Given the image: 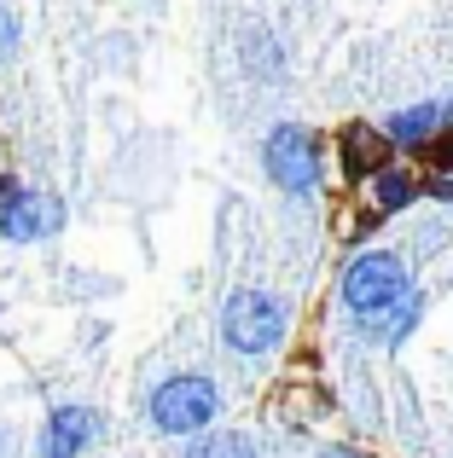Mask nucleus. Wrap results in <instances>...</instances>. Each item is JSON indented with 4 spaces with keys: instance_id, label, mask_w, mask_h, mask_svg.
Here are the masks:
<instances>
[{
    "instance_id": "11",
    "label": "nucleus",
    "mask_w": 453,
    "mask_h": 458,
    "mask_svg": "<svg viewBox=\"0 0 453 458\" xmlns=\"http://www.w3.org/2000/svg\"><path fill=\"white\" fill-rule=\"evenodd\" d=\"M413 191H419V186H413L407 174H396V168H378V209H384V215L407 209V203H413Z\"/></svg>"
},
{
    "instance_id": "2",
    "label": "nucleus",
    "mask_w": 453,
    "mask_h": 458,
    "mask_svg": "<svg viewBox=\"0 0 453 458\" xmlns=\"http://www.w3.org/2000/svg\"><path fill=\"white\" fill-rule=\"evenodd\" d=\"M221 331L238 354H268L285 336V308L268 291H233L226 296V313H221Z\"/></svg>"
},
{
    "instance_id": "7",
    "label": "nucleus",
    "mask_w": 453,
    "mask_h": 458,
    "mask_svg": "<svg viewBox=\"0 0 453 458\" xmlns=\"http://www.w3.org/2000/svg\"><path fill=\"white\" fill-rule=\"evenodd\" d=\"M343 168H349V174H378V168H384V140L361 123L343 128Z\"/></svg>"
},
{
    "instance_id": "12",
    "label": "nucleus",
    "mask_w": 453,
    "mask_h": 458,
    "mask_svg": "<svg viewBox=\"0 0 453 458\" xmlns=\"http://www.w3.org/2000/svg\"><path fill=\"white\" fill-rule=\"evenodd\" d=\"M419 151H424V157L436 163V174H442V180H453V128H442L436 140H424Z\"/></svg>"
},
{
    "instance_id": "3",
    "label": "nucleus",
    "mask_w": 453,
    "mask_h": 458,
    "mask_svg": "<svg viewBox=\"0 0 453 458\" xmlns=\"http://www.w3.org/2000/svg\"><path fill=\"white\" fill-rule=\"evenodd\" d=\"M343 296H349L355 313H378V308L401 302V296H407V261L389 256V250L361 256L349 273H343Z\"/></svg>"
},
{
    "instance_id": "17",
    "label": "nucleus",
    "mask_w": 453,
    "mask_h": 458,
    "mask_svg": "<svg viewBox=\"0 0 453 458\" xmlns=\"http://www.w3.org/2000/svg\"><path fill=\"white\" fill-rule=\"evenodd\" d=\"M0 458H6V436H0Z\"/></svg>"
},
{
    "instance_id": "15",
    "label": "nucleus",
    "mask_w": 453,
    "mask_h": 458,
    "mask_svg": "<svg viewBox=\"0 0 453 458\" xmlns=\"http://www.w3.org/2000/svg\"><path fill=\"white\" fill-rule=\"evenodd\" d=\"M436 198H442V203H453V180H442V174H436Z\"/></svg>"
},
{
    "instance_id": "1",
    "label": "nucleus",
    "mask_w": 453,
    "mask_h": 458,
    "mask_svg": "<svg viewBox=\"0 0 453 458\" xmlns=\"http://www.w3.org/2000/svg\"><path fill=\"white\" fill-rule=\"evenodd\" d=\"M146 412H151V424H158L163 436H198V429L216 424L221 394H216V383H209V377H169V383L151 389Z\"/></svg>"
},
{
    "instance_id": "14",
    "label": "nucleus",
    "mask_w": 453,
    "mask_h": 458,
    "mask_svg": "<svg viewBox=\"0 0 453 458\" xmlns=\"http://www.w3.org/2000/svg\"><path fill=\"white\" fill-rule=\"evenodd\" d=\"M12 191H18V174H0V203H12Z\"/></svg>"
},
{
    "instance_id": "4",
    "label": "nucleus",
    "mask_w": 453,
    "mask_h": 458,
    "mask_svg": "<svg viewBox=\"0 0 453 458\" xmlns=\"http://www.w3.org/2000/svg\"><path fill=\"white\" fill-rule=\"evenodd\" d=\"M261 163H268V174L279 180L285 191H308L320 180V146L308 128H273L268 134V151H261Z\"/></svg>"
},
{
    "instance_id": "5",
    "label": "nucleus",
    "mask_w": 453,
    "mask_h": 458,
    "mask_svg": "<svg viewBox=\"0 0 453 458\" xmlns=\"http://www.w3.org/2000/svg\"><path fill=\"white\" fill-rule=\"evenodd\" d=\"M58 226H64V203H58L53 191L18 186L12 203H0V238H6V244H35V238L58 233Z\"/></svg>"
},
{
    "instance_id": "6",
    "label": "nucleus",
    "mask_w": 453,
    "mask_h": 458,
    "mask_svg": "<svg viewBox=\"0 0 453 458\" xmlns=\"http://www.w3.org/2000/svg\"><path fill=\"white\" fill-rule=\"evenodd\" d=\"M93 436H99V412L70 401V406H53V412H47L35 453H41V458H81L93 447Z\"/></svg>"
},
{
    "instance_id": "16",
    "label": "nucleus",
    "mask_w": 453,
    "mask_h": 458,
    "mask_svg": "<svg viewBox=\"0 0 453 458\" xmlns=\"http://www.w3.org/2000/svg\"><path fill=\"white\" fill-rule=\"evenodd\" d=\"M320 458H355V453H320Z\"/></svg>"
},
{
    "instance_id": "8",
    "label": "nucleus",
    "mask_w": 453,
    "mask_h": 458,
    "mask_svg": "<svg viewBox=\"0 0 453 458\" xmlns=\"http://www.w3.org/2000/svg\"><path fill=\"white\" fill-rule=\"evenodd\" d=\"M413 319H419V302H413V296H401V302H389V308H378V313H361V331L378 336V343H396Z\"/></svg>"
},
{
    "instance_id": "9",
    "label": "nucleus",
    "mask_w": 453,
    "mask_h": 458,
    "mask_svg": "<svg viewBox=\"0 0 453 458\" xmlns=\"http://www.w3.org/2000/svg\"><path fill=\"white\" fill-rule=\"evenodd\" d=\"M436 123H442V111H436V105H419V111H401L396 123H389V140H396V146H424V140L436 134Z\"/></svg>"
},
{
    "instance_id": "13",
    "label": "nucleus",
    "mask_w": 453,
    "mask_h": 458,
    "mask_svg": "<svg viewBox=\"0 0 453 458\" xmlns=\"http://www.w3.org/2000/svg\"><path fill=\"white\" fill-rule=\"evenodd\" d=\"M18 41H23V23L12 18V6L0 0V58H12V53H18Z\"/></svg>"
},
{
    "instance_id": "10",
    "label": "nucleus",
    "mask_w": 453,
    "mask_h": 458,
    "mask_svg": "<svg viewBox=\"0 0 453 458\" xmlns=\"http://www.w3.org/2000/svg\"><path fill=\"white\" fill-rule=\"evenodd\" d=\"M186 458H256V441L238 436V429H221V436H198Z\"/></svg>"
}]
</instances>
